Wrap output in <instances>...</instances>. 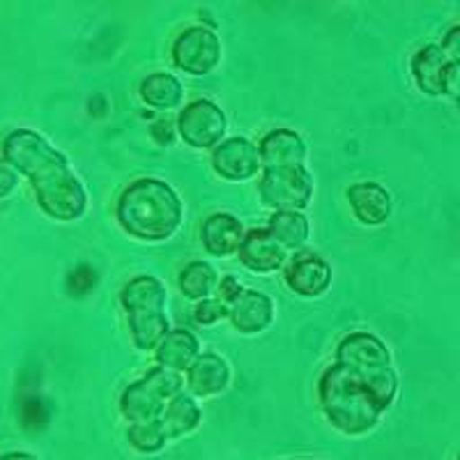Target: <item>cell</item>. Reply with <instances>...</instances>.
Returning <instances> with one entry per match:
<instances>
[{
  "instance_id": "obj_1",
  "label": "cell",
  "mask_w": 460,
  "mask_h": 460,
  "mask_svg": "<svg viewBox=\"0 0 460 460\" xmlns=\"http://www.w3.org/2000/svg\"><path fill=\"white\" fill-rule=\"evenodd\" d=\"M398 377L387 345L368 332L348 334L318 380V402L332 429L367 435L396 398Z\"/></svg>"
},
{
  "instance_id": "obj_2",
  "label": "cell",
  "mask_w": 460,
  "mask_h": 460,
  "mask_svg": "<svg viewBox=\"0 0 460 460\" xmlns=\"http://www.w3.org/2000/svg\"><path fill=\"white\" fill-rule=\"evenodd\" d=\"M3 157L26 175L37 205L56 221H76L88 208L84 184L67 157L35 129H14L3 141Z\"/></svg>"
},
{
  "instance_id": "obj_3",
  "label": "cell",
  "mask_w": 460,
  "mask_h": 460,
  "mask_svg": "<svg viewBox=\"0 0 460 460\" xmlns=\"http://www.w3.org/2000/svg\"><path fill=\"white\" fill-rule=\"evenodd\" d=\"M115 217L131 237L162 242L175 235V230L182 224V200L171 184L141 178L122 191Z\"/></svg>"
},
{
  "instance_id": "obj_4",
  "label": "cell",
  "mask_w": 460,
  "mask_h": 460,
  "mask_svg": "<svg viewBox=\"0 0 460 460\" xmlns=\"http://www.w3.org/2000/svg\"><path fill=\"white\" fill-rule=\"evenodd\" d=\"M122 309L129 318V330L134 345L138 350H157L159 343L166 339V288L159 279L134 277L120 293Z\"/></svg>"
},
{
  "instance_id": "obj_5",
  "label": "cell",
  "mask_w": 460,
  "mask_h": 460,
  "mask_svg": "<svg viewBox=\"0 0 460 460\" xmlns=\"http://www.w3.org/2000/svg\"><path fill=\"white\" fill-rule=\"evenodd\" d=\"M182 392V377L171 368L155 367L138 382L129 385L120 398L122 417L131 424L159 421L168 401Z\"/></svg>"
},
{
  "instance_id": "obj_6",
  "label": "cell",
  "mask_w": 460,
  "mask_h": 460,
  "mask_svg": "<svg viewBox=\"0 0 460 460\" xmlns=\"http://www.w3.org/2000/svg\"><path fill=\"white\" fill-rule=\"evenodd\" d=\"M258 191H261V203L267 208L277 212H302L314 194V180L302 164L265 168Z\"/></svg>"
},
{
  "instance_id": "obj_7",
  "label": "cell",
  "mask_w": 460,
  "mask_h": 460,
  "mask_svg": "<svg viewBox=\"0 0 460 460\" xmlns=\"http://www.w3.org/2000/svg\"><path fill=\"white\" fill-rule=\"evenodd\" d=\"M221 42L205 26L184 28L172 42V65L191 76H205L219 65Z\"/></svg>"
},
{
  "instance_id": "obj_8",
  "label": "cell",
  "mask_w": 460,
  "mask_h": 460,
  "mask_svg": "<svg viewBox=\"0 0 460 460\" xmlns=\"http://www.w3.org/2000/svg\"><path fill=\"white\" fill-rule=\"evenodd\" d=\"M228 120L226 113L209 100L189 102L178 118V131L184 143L199 150L219 146L221 138L226 137Z\"/></svg>"
},
{
  "instance_id": "obj_9",
  "label": "cell",
  "mask_w": 460,
  "mask_h": 460,
  "mask_svg": "<svg viewBox=\"0 0 460 460\" xmlns=\"http://www.w3.org/2000/svg\"><path fill=\"white\" fill-rule=\"evenodd\" d=\"M212 166L228 182H244L252 180L261 168V155L249 138L233 137L215 147Z\"/></svg>"
},
{
  "instance_id": "obj_10",
  "label": "cell",
  "mask_w": 460,
  "mask_h": 460,
  "mask_svg": "<svg viewBox=\"0 0 460 460\" xmlns=\"http://www.w3.org/2000/svg\"><path fill=\"white\" fill-rule=\"evenodd\" d=\"M286 286L299 297H318L332 283V267L311 252H299L283 267Z\"/></svg>"
},
{
  "instance_id": "obj_11",
  "label": "cell",
  "mask_w": 460,
  "mask_h": 460,
  "mask_svg": "<svg viewBox=\"0 0 460 460\" xmlns=\"http://www.w3.org/2000/svg\"><path fill=\"white\" fill-rule=\"evenodd\" d=\"M240 261L256 274L277 272L286 265V249L270 235L267 228H252L240 246Z\"/></svg>"
},
{
  "instance_id": "obj_12",
  "label": "cell",
  "mask_w": 460,
  "mask_h": 460,
  "mask_svg": "<svg viewBox=\"0 0 460 460\" xmlns=\"http://www.w3.org/2000/svg\"><path fill=\"white\" fill-rule=\"evenodd\" d=\"M454 65L449 63L447 53L438 44H426L412 56V76L419 90L430 97L447 94V81Z\"/></svg>"
},
{
  "instance_id": "obj_13",
  "label": "cell",
  "mask_w": 460,
  "mask_h": 460,
  "mask_svg": "<svg viewBox=\"0 0 460 460\" xmlns=\"http://www.w3.org/2000/svg\"><path fill=\"white\" fill-rule=\"evenodd\" d=\"M228 320L242 334H258L274 320V304L265 293L244 290L233 304H228Z\"/></svg>"
},
{
  "instance_id": "obj_14",
  "label": "cell",
  "mask_w": 460,
  "mask_h": 460,
  "mask_svg": "<svg viewBox=\"0 0 460 460\" xmlns=\"http://www.w3.org/2000/svg\"><path fill=\"white\" fill-rule=\"evenodd\" d=\"M200 240H203L205 252L212 253V256H233V253L240 252L244 228H242V221L237 217L228 215V212H215L203 221Z\"/></svg>"
},
{
  "instance_id": "obj_15",
  "label": "cell",
  "mask_w": 460,
  "mask_h": 460,
  "mask_svg": "<svg viewBox=\"0 0 460 460\" xmlns=\"http://www.w3.org/2000/svg\"><path fill=\"white\" fill-rule=\"evenodd\" d=\"M258 155L265 168L299 166L306 157V143L297 131L274 129L261 138Z\"/></svg>"
},
{
  "instance_id": "obj_16",
  "label": "cell",
  "mask_w": 460,
  "mask_h": 460,
  "mask_svg": "<svg viewBox=\"0 0 460 460\" xmlns=\"http://www.w3.org/2000/svg\"><path fill=\"white\" fill-rule=\"evenodd\" d=\"M230 382V368L219 355L215 352H205L191 364L187 371V385L191 396H217L224 392Z\"/></svg>"
},
{
  "instance_id": "obj_17",
  "label": "cell",
  "mask_w": 460,
  "mask_h": 460,
  "mask_svg": "<svg viewBox=\"0 0 460 460\" xmlns=\"http://www.w3.org/2000/svg\"><path fill=\"white\" fill-rule=\"evenodd\" d=\"M348 200L357 219L367 226H380L392 215V196L376 182H359L348 189Z\"/></svg>"
},
{
  "instance_id": "obj_18",
  "label": "cell",
  "mask_w": 460,
  "mask_h": 460,
  "mask_svg": "<svg viewBox=\"0 0 460 460\" xmlns=\"http://www.w3.org/2000/svg\"><path fill=\"white\" fill-rule=\"evenodd\" d=\"M159 367L171 368V371H189L191 364L200 357V343L191 332L187 330H172L168 332L166 339L159 343L155 350Z\"/></svg>"
},
{
  "instance_id": "obj_19",
  "label": "cell",
  "mask_w": 460,
  "mask_h": 460,
  "mask_svg": "<svg viewBox=\"0 0 460 460\" xmlns=\"http://www.w3.org/2000/svg\"><path fill=\"white\" fill-rule=\"evenodd\" d=\"M200 419H203V412H200L196 398L180 392L178 396L168 401L159 424H162V430L166 433L168 442H171V439H180L199 429Z\"/></svg>"
},
{
  "instance_id": "obj_20",
  "label": "cell",
  "mask_w": 460,
  "mask_h": 460,
  "mask_svg": "<svg viewBox=\"0 0 460 460\" xmlns=\"http://www.w3.org/2000/svg\"><path fill=\"white\" fill-rule=\"evenodd\" d=\"M267 230L286 252H299L309 240V219L302 212H274L267 221Z\"/></svg>"
},
{
  "instance_id": "obj_21",
  "label": "cell",
  "mask_w": 460,
  "mask_h": 460,
  "mask_svg": "<svg viewBox=\"0 0 460 460\" xmlns=\"http://www.w3.org/2000/svg\"><path fill=\"white\" fill-rule=\"evenodd\" d=\"M141 97L150 109H175L182 102V84L172 74H150L141 84Z\"/></svg>"
},
{
  "instance_id": "obj_22",
  "label": "cell",
  "mask_w": 460,
  "mask_h": 460,
  "mask_svg": "<svg viewBox=\"0 0 460 460\" xmlns=\"http://www.w3.org/2000/svg\"><path fill=\"white\" fill-rule=\"evenodd\" d=\"M180 290L187 299H208L217 290V272L209 262H189L180 272Z\"/></svg>"
},
{
  "instance_id": "obj_23",
  "label": "cell",
  "mask_w": 460,
  "mask_h": 460,
  "mask_svg": "<svg viewBox=\"0 0 460 460\" xmlns=\"http://www.w3.org/2000/svg\"><path fill=\"white\" fill-rule=\"evenodd\" d=\"M127 442L138 454H159L168 445V438L162 430V424L152 421V424H131L127 429Z\"/></svg>"
},
{
  "instance_id": "obj_24",
  "label": "cell",
  "mask_w": 460,
  "mask_h": 460,
  "mask_svg": "<svg viewBox=\"0 0 460 460\" xmlns=\"http://www.w3.org/2000/svg\"><path fill=\"white\" fill-rule=\"evenodd\" d=\"M194 318H196V323H200V324H215V323H219L221 318H228V306H226L219 297L200 299V302L196 304Z\"/></svg>"
},
{
  "instance_id": "obj_25",
  "label": "cell",
  "mask_w": 460,
  "mask_h": 460,
  "mask_svg": "<svg viewBox=\"0 0 460 460\" xmlns=\"http://www.w3.org/2000/svg\"><path fill=\"white\" fill-rule=\"evenodd\" d=\"M19 182H22V172L0 155V200L10 199L19 189Z\"/></svg>"
},
{
  "instance_id": "obj_26",
  "label": "cell",
  "mask_w": 460,
  "mask_h": 460,
  "mask_svg": "<svg viewBox=\"0 0 460 460\" xmlns=\"http://www.w3.org/2000/svg\"><path fill=\"white\" fill-rule=\"evenodd\" d=\"M150 134L155 141H159L162 146H171L175 141V125H172L171 118H159V120L152 122Z\"/></svg>"
},
{
  "instance_id": "obj_27",
  "label": "cell",
  "mask_w": 460,
  "mask_h": 460,
  "mask_svg": "<svg viewBox=\"0 0 460 460\" xmlns=\"http://www.w3.org/2000/svg\"><path fill=\"white\" fill-rule=\"evenodd\" d=\"M442 51L447 53L449 63L454 67H460V26H454L442 40Z\"/></svg>"
},
{
  "instance_id": "obj_28",
  "label": "cell",
  "mask_w": 460,
  "mask_h": 460,
  "mask_svg": "<svg viewBox=\"0 0 460 460\" xmlns=\"http://www.w3.org/2000/svg\"><path fill=\"white\" fill-rule=\"evenodd\" d=\"M242 293H244V288L240 286V281L235 277H224L219 281V286H217V295H219L221 302H226V306L235 302Z\"/></svg>"
},
{
  "instance_id": "obj_29",
  "label": "cell",
  "mask_w": 460,
  "mask_h": 460,
  "mask_svg": "<svg viewBox=\"0 0 460 460\" xmlns=\"http://www.w3.org/2000/svg\"><path fill=\"white\" fill-rule=\"evenodd\" d=\"M447 94H451L460 106V67H451L449 81H447Z\"/></svg>"
},
{
  "instance_id": "obj_30",
  "label": "cell",
  "mask_w": 460,
  "mask_h": 460,
  "mask_svg": "<svg viewBox=\"0 0 460 460\" xmlns=\"http://www.w3.org/2000/svg\"><path fill=\"white\" fill-rule=\"evenodd\" d=\"M0 460H40L35 454L23 449H12V451H3L0 454Z\"/></svg>"
},
{
  "instance_id": "obj_31",
  "label": "cell",
  "mask_w": 460,
  "mask_h": 460,
  "mask_svg": "<svg viewBox=\"0 0 460 460\" xmlns=\"http://www.w3.org/2000/svg\"><path fill=\"white\" fill-rule=\"evenodd\" d=\"M456 460H460V451H458V456H456Z\"/></svg>"
}]
</instances>
